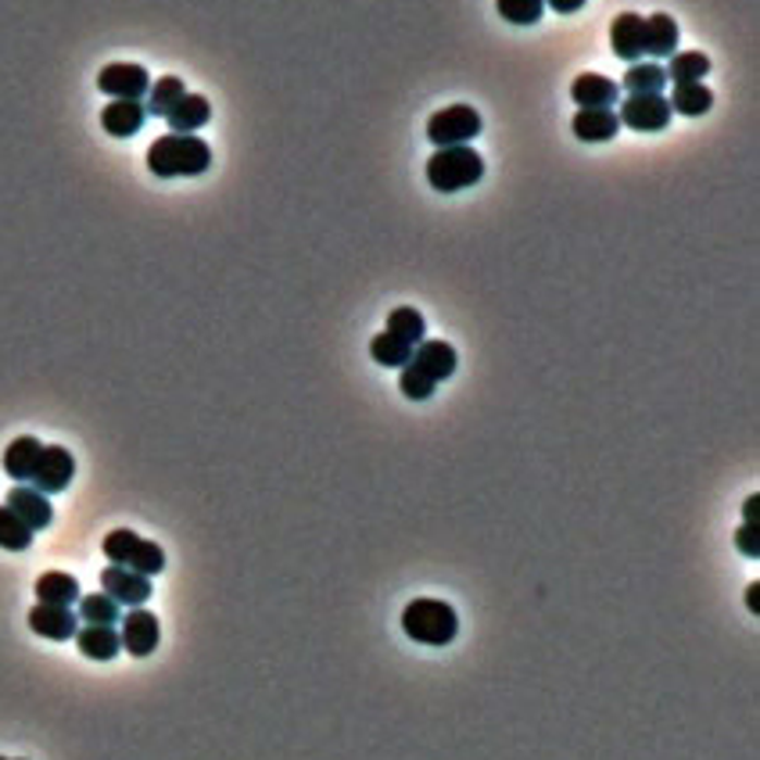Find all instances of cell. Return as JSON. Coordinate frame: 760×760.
<instances>
[{"instance_id": "6da1fadb", "label": "cell", "mask_w": 760, "mask_h": 760, "mask_svg": "<svg viewBox=\"0 0 760 760\" xmlns=\"http://www.w3.org/2000/svg\"><path fill=\"white\" fill-rule=\"evenodd\" d=\"M212 166V147H208L198 133H166L147 147V169L158 180H176V176H201Z\"/></svg>"}, {"instance_id": "7a4b0ae2", "label": "cell", "mask_w": 760, "mask_h": 760, "mask_svg": "<svg viewBox=\"0 0 760 760\" xmlns=\"http://www.w3.org/2000/svg\"><path fill=\"white\" fill-rule=\"evenodd\" d=\"M402 632L420 646H449L459 632V617L441 599H413L402 610Z\"/></svg>"}, {"instance_id": "3957f363", "label": "cell", "mask_w": 760, "mask_h": 760, "mask_svg": "<svg viewBox=\"0 0 760 760\" xmlns=\"http://www.w3.org/2000/svg\"><path fill=\"white\" fill-rule=\"evenodd\" d=\"M481 176H485V158L474 147H438L427 158V180L441 194L467 191L474 183H481Z\"/></svg>"}, {"instance_id": "277c9868", "label": "cell", "mask_w": 760, "mask_h": 760, "mask_svg": "<svg viewBox=\"0 0 760 760\" xmlns=\"http://www.w3.org/2000/svg\"><path fill=\"white\" fill-rule=\"evenodd\" d=\"M481 112L470 105H452L441 108L427 122V140L434 147H467L474 137H481Z\"/></svg>"}, {"instance_id": "5b68a950", "label": "cell", "mask_w": 760, "mask_h": 760, "mask_svg": "<svg viewBox=\"0 0 760 760\" xmlns=\"http://www.w3.org/2000/svg\"><path fill=\"white\" fill-rule=\"evenodd\" d=\"M671 115L674 112L664 94H628L617 112V122L639 133H657V130H667Z\"/></svg>"}, {"instance_id": "8992f818", "label": "cell", "mask_w": 760, "mask_h": 760, "mask_svg": "<svg viewBox=\"0 0 760 760\" xmlns=\"http://www.w3.org/2000/svg\"><path fill=\"white\" fill-rule=\"evenodd\" d=\"M72 477H76V459H72V452L61 445H44L29 485L44 495H58L72 485Z\"/></svg>"}, {"instance_id": "52a82bcc", "label": "cell", "mask_w": 760, "mask_h": 760, "mask_svg": "<svg viewBox=\"0 0 760 760\" xmlns=\"http://www.w3.org/2000/svg\"><path fill=\"white\" fill-rule=\"evenodd\" d=\"M97 90L108 94L112 101H140V97L151 90V79H147L144 65H133V61H115V65L101 69V76H97Z\"/></svg>"}, {"instance_id": "ba28073f", "label": "cell", "mask_w": 760, "mask_h": 760, "mask_svg": "<svg viewBox=\"0 0 760 760\" xmlns=\"http://www.w3.org/2000/svg\"><path fill=\"white\" fill-rule=\"evenodd\" d=\"M158 635H162V628H158V617L151 614V610L144 606H133L126 617H122V632H119V642L122 649H126L130 657H151L158 649Z\"/></svg>"}, {"instance_id": "9c48e42d", "label": "cell", "mask_w": 760, "mask_h": 760, "mask_svg": "<svg viewBox=\"0 0 760 760\" xmlns=\"http://www.w3.org/2000/svg\"><path fill=\"white\" fill-rule=\"evenodd\" d=\"M4 506L29 527V531H44L54 520V506L44 492H36L33 485H15L4 499Z\"/></svg>"}, {"instance_id": "30bf717a", "label": "cell", "mask_w": 760, "mask_h": 760, "mask_svg": "<svg viewBox=\"0 0 760 760\" xmlns=\"http://www.w3.org/2000/svg\"><path fill=\"white\" fill-rule=\"evenodd\" d=\"M101 588L105 596H112L119 606H144L151 599V578L144 574H133L126 567H105L101 571Z\"/></svg>"}, {"instance_id": "8fae6325", "label": "cell", "mask_w": 760, "mask_h": 760, "mask_svg": "<svg viewBox=\"0 0 760 760\" xmlns=\"http://www.w3.org/2000/svg\"><path fill=\"white\" fill-rule=\"evenodd\" d=\"M571 97H574V105H581V112H610V105H617L621 87L614 79L596 76V72H581V76L571 83Z\"/></svg>"}, {"instance_id": "7c38bea8", "label": "cell", "mask_w": 760, "mask_h": 760, "mask_svg": "<svg viewBox=\"0 0 760 760\" xmlns=\"http://www.w3.org/2000/svg\"><path fill=\"white\" fill-rule=\"evenodd\" d=\"M29 628L40 635V639H51V642H65V639H76L79 632V617L72 614L69 606H47V603H36L29 610Z\"/></svg>"}, {"instance_id": "4fadbf2b", "label": "cell", "mask_w": 760, "mask_h": 760, "mask_svg": "<svg viewBox=\"0 0 760 760\" xmlns=\"http://www.w3.org/2000/svg\"><path fill=\"white\" fill-rule=\"evenodd\" d=\"M610 47L621 61H639L646 54V19L635 15V11H624L610 26Z\"/></svg>"}, {"instance_id": "5bb4252c", "label": "cell", "mask_w": 760, "mask_h": 760, "mask_svg": "<svg viewBox=\"0 0 760 760\" xmlns=\"http://www.w3.org/2000/svg\"><path fill=\"white\" fill-rule=\"evenodd\" d=\"M413 366L424 377H431L434 384H441V380H449L456 373L459 355L449 341H420V348H413Z\"/></svg>"}, {"instance_id": "9a60e30c", "label": "cell", "mask_w": 760, "mask_h": 760, "mask_svg": "<svg viewBox=\"0 0 760 760\" xmlns=\"http://www.w3.org/2000/svg\"><path fill=\"white\" fill-rule=\"evenodd\" d=\"M36 599L47 606H72V603H79V581L72 578V574L65 571H47L36 578Z\"/></svg>"}, {"instance_id": "2e32d148", "label": "cell", "mask_w": 760, "mask_h": 760, "mask_svg": "<svg viewBox=\"0 0 760 760\" xmlns=\"http://www.w3.org/2000/svg\"><path fill=\"white\" fill-rule=\"evenodd\" d=\"M40 452H44V445L33 434H22V438L11 441V445L4 449V470H8V477H15L19 485H26L29 477H33V470H36V459H40Z\"/></svg>"}, {"instance_id": "e0dca14e", "label": "cell", "mask_w": 760, "mask_h": 760, "mask_svg": "<svg viewBox=\"0 0 760 760\" xmlns=\"http://www.w3.org/2000/svg\"><path fill=\"white\" fill-rule=\"evenodd\" d=\"M144 119L147 112L140 101H112V105H105L101 126L105 133H112V137H133V133H140Z\"/></svg>"}, {"instance_id": "ac0fdd59", "label": "cell", "mask_w": 760, "mask_h": 760, "mask_svg": "<svg viewBox=\"0 0 760 760\" xmlns=\"http://www.w3.org/2000/svg\"><path fill=\"white\" fill-rule=\"evenodd\" d=\"M208 119H212V105H208V97L201 94H183L180 105L166 115L173 133H194V130H201Z\"/></svg>"}, {"instance_id": "d6986e66", "label": "cell", "mask_w": 760, "mask_h": 760, "mask_svg": "<svg viewBox=\"0 0 760 760\" xmlns=\"http://www.w3.org/2000/svg\"><path fill=\"white\" fill-rule=\"evenodd\" d=\"M76 646L87 660H115L122 653L119 632L115 628H97V624H83L76 632Z\"/></svg>"}, {"instance_id": "ffe728a7", "label": "cell", "mask_w": 760, "mask_h": 760, "mask_svg": "<svg viewBox=\"0 0 760 760\" xmlns=\"http://www.w3.org/2000/svg\"><path fill=\"white\" fill-rule=\"evenodd\" d=\"M574 137L585 140V144H606L617 137L621 122H617V112H578L571 122Z\"/></svg>"}, {"instance_id": "44dd1931", "label": "cell", "mask_w": 760, "mask_h": 760, "mask_svg": "<svg viewBox=\"0 0 760 760\" xmlns=\"http://www.w3.org/2000/svg\"><path fill=\"white\" fill-rule=\"evenodd\" d=\"M671 112H682V115H707L710 105H714V94H710L707 83H682V87H674L671 97H667Z\"/></svg>"}, {"instance_id": "7402d4cb", "label": "cell", "mask_w": 760, "mask_h": 760, "mask_svg": "<svg viewBox=\"0 0 760 760\" xmlns=\"http://www.w3.org/2000/svg\"><path fill=\"white\" fill-rule=\"evenodd\" d=\"M664 76L682 87V83H703V76H710V58L703 51H682V54H671Z\"/></svg>"}, {"instance_id": "603a6c76", "label": "cell", "mask_w": 760, "mask_h": 760, "mask_svg": "<svg viewBox=\"0 0 760 760\" xmlns=\"http://www.w3.org/2000/svg\"><path fill=\"white\" fill-rule=\"evenodd\" d=\"M674 47H678V22H674L671 15L646 19V54L671 58Z\"/></svg>"}, {"instance_id": "cb8c5ba5", "label": "cell", "mask_w": 760, "mask_h": 760, "mask_svg": "<svg viewBox=\"0 0 760 760\" xmlns=\"http://www.w3.org/2000/svg\"><path fill=\"white\" fill-rule=\"evenodd\" d=\"M79 621L97 624V628H115V621H122V606L105 592L79 596Z\"/></svg>"}, {"instance_id": "d4e9b609", "label": "cell", "mask_w": 760, "mask_h": 760, "mask_svg": "<svg viewBox=\"0 0 760 760\" xmlns=\"http://www.w3.org/2000/svg\"><path fill=\"white\" fill-rule=\"evenodd\" d=\"M370 355L380 366H388V370H406V366L413 363V345H406L402 338L384 330V334H377L370 341Z\"/></svg>"}, {"instance_id": "484cf974", "label": "cell", "mask_w": 760, "mask_h": 760, "mask_svg": "<svg viewBox=\"0 0 760 760\" xmlns=\"http://www.w3.org/2000/svg\"><path fill=\"white\" fill-rule=\"evenodd\" d=\"M667 76L657 61H635V65L624 72V90L628 94H664Z\"/></svg>"}, {"instance_id": "4316f807", "label": "cell", "mask_w": 760, "mask_h": 760, "mask_svg": "<svg viewBox=\"0 0 760 760\" xmlns=\"http://www.w3.org/2000/svg\"><path fill=\"white\" fill-rule=\"evenodd\" d=\"M183 94H187V90H183V79L180 76H162L158 83H151V90H147V108H144V112L166 119L180 105Z\"/></svg>"}, {"instance_id": "83f0119b", "label": "cell", "mask_w": 760, "mask_h": 760, "mask_svg": "<svg viewBox=\"0 0 760 760\" xmlns=\"http://www.w3.org/2000/svg\"><path fill=\"white\" fill-rule=\"evenodd\" d=\"M388 334L402 338L406 345H420L424 334H427V323H424V312L413 309V305H399L395 312L388 316Z\"/></svg>"}, {"instance_id": "f1b7e54d", "label": "cell", "mask_w": 760, "mask_h": 760, "mask_svg": "<svg viewBox=\"0 0 760 760\" xmlns=\"http://www.w3.org/2000/svg\"><path fill=\"white\" fill-rule=\"evenodd\" d=\"M29 546H33V531L8 506H0V549H8V553H26Z\"/></svg>"}, {"instance_id": "f546056e", "label": "cell", "mask_w": 760, "mask_h": 760, "mask_svg": "<svg viewBox=\"0 0 760 760\" xmlns=\"http://www.w3.org/2000/svg\"><path fill=\"white\" fill-rule=\"evenodd\" d=\"M126 571L144 574V578H155V574L166 571V549L158 542H144V538H140V546L133 549V556L126 563Z\"/></svg>"}, {"instance_id": "4dcf8cb0", "label": "cell", "mask_w": 760, "mask_h": 760, "mask_svg": "<svg viewBox=\"0 0 760 760\" xmlns=\"http://www.w3.org/2000/svg\"><path fill=\"white\" fill-rule=\"evenodd\" d=\"M137 546H140V535L130 531V527H115V531L105 535V542H101L105 556L112 560L115 567H126L130 556H133V549H137Z\"/></svg>"}, {"instance_id": "1f68e13d", "label": "cell", "mask_w": 760, "mask_h": 760, "mask_svg": "<svg viewBox=\"0 0 760 760\" xmlns=\"http://www.w3.org/2000/svg\"><path fill=\"white\" fill-rule=\"evenodd\" d=\"M542 0H499V15L513 22V26H535L542 19Z\"/></svg>"}, {"instance_id": "d6a6232c", "label": "cell", "mask_w": 760, "mask_h": 760, "mask_svg": "<svg viewBox=\"0 0 760 760\" xmlns=\"http://www.w3.org/2000/svg\"><path fill=\"white\" fill-rule=\"evenodd\" d=\"M399 388H402V395L406 399H413V402H427L434 395V380L431 377H424L420 370H416V366L409 363L406 370H402V380H399Z\"/></svg>"}, {"instance_id": "836d02e7", "label": "cell", "mask_w": 760, "mask_h": 760, "mask_svg": "<svg viewBox=\"0 0 760 760\" xmlns=\"http://www.w3.org/2000/svg\"><path fill=\"white\" fill-rule=\"evenodd\" d=\"M735 546H739V553H746V556H760V527H753V524H743L739 531H735Z\"/></svg>"}, {"instance_id": "e575fe53", "label": "cell", "mask_w": 760, "mask_h": 760, "mask_svg": "<svg viewBox=\"0 0 760 760\" xmlns=\"http://www.w3.org/2000/svg\"><path fill=\"white\" fill-rule=\"evenodd\" d=\"M757 517H760V495H750V499H746V506H743V520L753 524V527H760Z\"/></svg>"}, {"instance_id": "d590c367", "label": "cell", "mask_w": 760, "mask_h": 760, "mask_svg": "<svg viewBox=\"0 0 760 760\" xmlns=\"http://www.w3.org/2000/svg\"><path fill=\"white\" fill-rule=\"evenodd\" d=\"M581 0H553V11H560V15H567V11H578Z\"/></svg>"}, {"instance_id": "8d00e7d4", "label": "cell", "mask_w": 760, "mask_h": 760, "mask_svg": "<svg viewBox=\"0 0 760 760\" xmlns=\"http://www.w3.org/2000/svg\"><path fill=\"white\" fill-rule=\"evenodd\" d=\"M746 606H750L753 614L760 610V585H750V592H746Z\"/></svg>"}, {"instance_id": "74e56055", "label": "cell", "mask_w": 760, "mask_h": 760, "mask_svg": "<svg viewBox=\"0 0 760 760\" xmlns=\"http://www.w3.org/2000/svg\"><path fill=\"white\" fill-rule=\"evenodd\" d=\"M0 760H8V757H0Z\"/></svg>"}]
</instances>
